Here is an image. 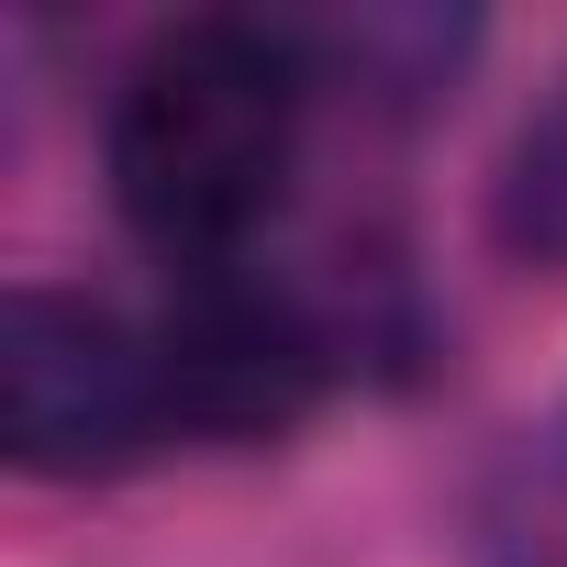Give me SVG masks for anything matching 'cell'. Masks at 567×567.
Returning <instances> with one entry per match:
<instances>
[{
    "mask_svg": "<svg viewBox=\"0 0 567 567\" xmlns=\"http://www.w3.org/2000/svg\"><path fill=\"white\" fill-rule=\"evenodd\" d=\"M467 567H567V434L512 445L467 489Z\"/></svg>",
    "mask_w": 567,
    "mask_h": 567,
    "instance_id": "5",
    "label": "cell"
},
{
    "mask_svg": "<svg viewBox=\"0 0 567 567\" xmlns=\"http://www.w3.org/2000/svg\"><path fill=\"white\" fill-rule=\"evenodd\" d=\"M301 123H312L301 23L189 12L123 68L112 123H101V167H112L123 223L167 267H234L267 245L278 200H290Z\"/></svg>",
    "mask_w": 567,
    "mask_h": 567,
    "instance_id": "1",
    "label": "cell"
},
{
    "mask_svg": "<svg viewBox=\"0 0 567 567\" xmlns=\"http://www.w3.org/2000/svg\"><path fill=\"white\" fill-rule=\"evenodd\" d=\"M0 445L34 478H123L156 445H178L156 323L56 290V278H23L0 312Z\"/></svg>",
    "mask_w": 567,
    "mask_h": 567,
    "instance_id": "2",
    "label": "cell"
},
{
    "mask_svg": "<svg viewBox=\"0 0 567 567\" xmlns=\"http://www.w3.org/2000/svg\"><path fill=\"white\" fill-rule=\"evenodd\" d=\"M301 56H312V90L357 79L379 112H412L478 56V23L467 12H334V23H301Z\"/></svg>",
    "mask_w": 567,
    "mask_h": 567,
    "instance_id": "4",
    "label": "cell"
},
{
    "mask_svg": "<svg viewBox=\"0 0 567 567\" xmlns=\"http://www.w3.org/2000/svg\"><path fill=\"white\" fill-rule=\"evenodd\" d=\"M489 234L523 256V267H567V79L523 112L501 178H489Z\"/></svg>",
    "mask_w": 567,
    "mask_h": 567,
    "instance_id": "6",
    "label": "cell"
},
{
    "mask_svg": "<svg viewBox=\"0 0 567 567\" xmlns=\"http://www.w3.org/2000/svg\"><path fill=\"white\" fill-rule=\"evenodd\" d=\"M145 323H156V357H167L178 445H267L334 390V368H357L323 278H290L267 256L178 267V290Z\"/></svg>",
    "mask_w": 567,
    "mask_h": 567,
    "instance_id": "3",
    "label": "cell"
}]
</instances>
